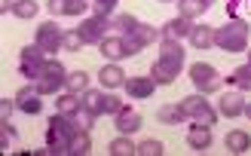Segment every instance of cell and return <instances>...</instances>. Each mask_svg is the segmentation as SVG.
<instances>
[{"label": "cell", "instance_id": "obj_32", "mask_svg": "<svg viewBox=\"0 0 251 156\" xmlns=\"http://www.w3.org/2000/svg\"><path fill=\"white\" fill-rule=\"evenodd\" d=\"M251 16V0H230L227 3V19H245Z\"/></svg>", "mask_w": 251, "mask_h": 156}, {"label": "cell", "instance_id": "obj_34", "mask_svg": "<svg viewBox=\"0 0 251 156\" xmlns=\"http://www.w3.org/2000/svg\"><path fill=\"white\" fill-rule=\"evenodd\" d=\"M40 77H58V80H68V71H65V64H61L58 58H46Z\"/></svg>", "mask_w": 251, "mask_h": 156}, {"label": "cell", "instance_id": "obj_24", "mask_svg": "<svg viewBox=\"0 0 251 156\" xmlns=\"http://www.w3.org/2000/svg\"><path fill=\"white\" fill-rule=\"evenodd\" d=\"M178 9H181V16L184 19H199V16H205V9H208V3L205 0H178Z\"/></svg>", "mask_w": 251, "mask_h": 156}, {"label": "cell", "instance_id": "obj_7", "mask_svg": "<svg viewBox=\"0 0 251 156\" xmlns=\"http://www.w3.org/2000/svg\"><path fill=\"white\" fill-rule=\"evenodd\" d=\"M46 52L37 46V43H31V46H25L22 52H19V71H22V77H31V80H37V77L43 74V64H46Z\"/></svg>", "mask_w": 251, "mask_h": 156}, {"label": "cell", "instance_id": "obj_38", "mask_svg": "<svg viewBox=\"0 0 251 156\" xmlns=\"http://www.w3.org/2000/svg\"><path fill=\"white\" fill-rule=\"evenodd\" d=\"M19 104H16V98H0V123H9V116H12V110H16Z\"/></svg>", "mask_w": 251, "mask_h": 156}, {"label": "cell", "instance_id": "obj_43", "mask_svg": "<svg viewBox=\"0 0 251 156\" xmlns=\"http://www.w3.org/2000/svg\"><path fill=\"white\" fill-rule=\"evenodd\" d=\"M162 3H169V0H162Z\"/></svg>", "mask_w": 251, "mask_h": 156}, {"label": "cell", "instance_id": "obj_31", "mask_svg": "<svg viewBox=\"0 0 251 156\" xmlns=\"http://www.w3.org/2000/svg\"><path fill=\"white\" fill-rule=\"evenodd\" d=\"M12 12H16L19 19H34L37 12H40V3H37V0H16V3H12Z\"/></svg>", "mask_w": 251, "mask_h": 156}, {"label": "cell", "instance_id": "obj_5", "mask_svg": "<svg viewBox=\"0 0 251 156\" xmlns=\"http://www.w3.org/2000/svg\"><path fill=\"white\" fill-rule=\"evenodd\" d=\"M181 107H184V113H187V120H193V123H199V126H215V123H218V110L205 101L202 92L187 95V98L181 101Z\"/></svg>", "mask_w": 251, "mask_h": 156}, {"label": "cell", "instance_id": "obj_36", "mask_svg": "<svg viewBox=\"0 0 251 156\" xmlns=\"http://www.w3.org/2000/svg\"><path fill=\"white\" fill-rule=\"evenodd\" d=\"M138 156H162V144L156 138H147V141H141L138 144V150H135Z\"/></svg>", "mask_w": 251, "mask_h": 156}, {"label": "cell", "instance_id": "obj_9", "mask_svg": "<svg viewBox=\"0 0 251 156\" xmlns=\"http://www.w3.org/2000/svg\"><path fill=\"white\" fill-rule=\"evenodd\" d=\"M61 37H65V31H61L55 22H43L40 28H37V34H34V43L40 46L46 55H52V52H58V46H61Z\"/></svg>", "mask_w": 251, "mask_h": 156}, {"label": "cell", "instance_id": "obj_12", "mask_svg": "<svg viewBox=\"0 0 251 156\" xmlns=\"http://www.w3.org/2000/svg\"><path fill=\"white\" fill-rule=\"evenodd\" d=\"M218 113L227 116V120L245 113V98H242L239 89H233V92H224V95H221V101H218Z\"/></svg>", "mask_w": 251, "mask_h": 156}, {"label": "cell", "instance_id": "obj_3", "mask_svg": "<svg viewBox=\"0 0 251 156\" xmlns=\"http://www.w3.org/2000/svg\"><path fill=\"white\" fill-rule=\"evenodd\" d=\"M215 46L224 52H245L248 49V25L242 19H227L224 28H215Z\"/></svg>", "mask_w": 251, "mask_h": 156}, {"label": "cell", "instance_id": "obj_16", "mask_svg": "<svg viewBox=\"0 0 251 156\" xmlns=\"http://www.w3.org/2000/svg\"><path fill=\"white\" fill-rule=\"evenodd\" d=\"M123 89L129 92V98H150L153 89H156V83H153V77H129Z\"/></svg>", "mask_w": 251, "mask_h": 156}, {"label": "cell", "instance_id": "obj_4", "mask_svg": "<svg viewBox=\"0 0 251 156\" xmlns=\"http://www.w3.org/2000/svg\"><path fill=\"white\" fill-rule=\"evenodd\" d=\"M190 80L196 86V92H202V95H211L224 86V77L218 74V68L215 64H205V61L190 64Z\"/></svg>", "mask_w": 251, "mask_h": 156}, {"label": "cell", "instance_id": "obj_29", "mask_svg": "<svg viewBox=\"0 0 251 156\" xmlns=\"http://www.w3.org/2000/svg\"><path fill=\"white\" fill-rule=\"evenodd\" d=\"M34 86H37V92H40V95H55L58 89L65 86V80H58V77H37Z\"/></svg>", "mask_w": 251, "mask_h": 156}, {"label": "cell", "instance_id": "obj_11", "mask_svg": "<svg viewBox=\"0 0 251 156\" xmlns=\"http://www.w3.org/2000/svg\"><path fill=\"white\" fill-rule=\"evenodd\" d=\"M43 95L37 92V86L31 83V86H22L19 92H16V104H19V110L22 113H28V116H37L43 110V101H40Z\"/></svg>", "mask_w": 251, "mask_h": 156}, {"label": "cell", "instance_id": "obj_35", "mask_svg": "<svg viewBox=\"0 0 251 156\" xmlns=\"http://www.w3.org/2000/svg\"><path fill=\"white\" fill-rule=\"evenodd\" d=\"M86 43H83V37L80 31H65V37H61V49H68V52H80Z\"/></svg>", "mask_w": 251, "mask_h": 156}, {"label": "cell", "instance_id": "obj_21", "mask_svg": "<svg viewBox=\"0 0 251 156\" xmlns=\"http://www.w3.org/2000/svg\"><path fill=\"white\" fill-rule=\"evenodd\" d=\"M156 120L166 123V126H181L187 120V113H184L181 104H162V107L156 110Z\"/></svg>", "mask_w": 251, "mask_h": 156}, {"label": "cell", "instance_id": "obj_41", "mask_svg": "<svg viewBox=\"0 0 251 156\" xmlns=\"http://www.w3.org/2000/svg\"><path fill=\"white\" fill-rule=\"evenodd\" d=\"M205 3H208V6H211V3H218V0H205Z\"/></svg>", "mask_w": 251, "mask_h": 156}, {"label": "cell", "instance_id": "obj_18", "mask_svg": "<svg viewBox=\"0 0 251 156\" xmlns=\"http://www.w3.org/2000/svg\"><path fill=\"white\" fill-rule=\"evenodd\" d=\"M98 80H101L104 89H120V86H126V74H123V68L117 61H107L104 68L98 71Z\"/></svg>", "mask_w": 251, "mask_h": 156}, {"label": "cell", "instance_id": "obj_42", "mask_svg": "<svg viewBox=\"0 0 251 156\" xmlns=\"http://www.w3.org/2000/svg\"><path fill=\"white\" fill-rule=\"evenodd\" d=\"M245 52H248V61H251V49H245Z\"/></svg>", "mask_w": 251, "mask_h": 156}, {"label": "cell", "instance_id": "obj_25", "mask_svg": "<svg viewBox=\"0 0 251 156\" xmlns=\"http://www.w3.org/2000/svg\"><path fill=\"white\" fill-rule=\"evenodd\" d=\"M58 113H65V116H74L80 107H83V98L77 92H65V95H58Z\"/></svg>", "mask_w": 251, "mask_h": 156}, {"label": "cell", "instance_id": "obj_33", "mask_svg": "<svg viewBox=\"0 0 251 156\" xmlns=\"http://www.w3.org/2000/svg\"><path fill=\"white\" fill-rule=\"evenodd\" d=\"M117 3H120V0H92V16L110 19L117 12Z\"/></svg>", "mask_w": 251, "mask_h": 156}, {"label": "cell", "instance_id": "obj_17", "mask_svg": "<svg viewBox=\"0 0 251 156\" xmlns=\"http://www.w3.org/2000/svg\"><path fill=\"white\" fill-rule=\"evenodd\" d=\"M98 49H101V55H104L107 61H123V58H129L123 37H104V40L98 43Z\"/></svg>", "mask_w": 251, "mask_h": 156}, {"label": "cell", "instance_id": "obj_6", "mask_svg": "<svg viewBox=\"0 0 251 156\" xmlns=\"http://www.w3.org/2000/svg\"><path fill=\"white\" fill-rule=\"evenodd\" d=\"M83 107L86 110H92L95 116L98 113H120V107H123V101L120 98H114L110 92H98V89H86L83 92Z\"/></svg>", "mask_w": 251, "mask_h": 156}, {"label": "cell", "instance_id": "obj_39", "mask_svg": "<svg viewBox=\"0 0 251 156\" xmlns=\"http://www.w3.org/2000/svg\"><path fill=\"white\" fill-rule=\"evenodd\" d=\"M12 3H16V0H0V12H9Z\"/></svg>", "mask_w": 251, "mask_h": 156}, {"label": "cell", "instance_id": "obj_13", "mask_svg": "<svg viewBox=\"0 0 251 156\" xmlns=\"http://www.w3.org/2000/svg\"><path fill=\"white\" fill-rule=\"evenodd\" d=\"M190 31H193V22L190 19H184V16H178V19H169L166 25H162V31H159V37L162 40H184V37H190Z\"/></svg>", "mask_w": 251, "mask_h": 156}, {"label": "cell", "instance_id": "obj_37", "mask_svg": "<svg viewBox=\"0 0 251 156\" xmlns=\"http://www.w3.org/2000/svg\"><path fill=\"white\" fill-rule=\"evenodd\" d=\"M74 123H77V129L89 132V129L95 126V113H92V110H86V107H80L77 113H74Z\"/></svg>", "mask_w": 251, "mask_h": 156}, {"label": "cell", "instance_id": "obj_10", "mask_svg": "<svg viewBox=\"0 0 251 156\" xmlns=\"http://www.w3.org/2000/svg\"><path fill=\"white\" fill-rule=\"evenodd\" d=\"M123 40H126V52H129V58H132V55H138L144 46L156 43V28H153V25H144V22H141L129 37H123Z\"/></svg>", "mask_w": 251, "mask_h": 156}, {"label": "cell", "instance_id": "obj_40", "mask_svg": "<svg viewBox=\"0 0 251 156\" xmlns=\"http://www.w3.org/2000/svg\"><path fill=\"white\" fill-rule=\"evenodd\" d=\"M245 116L251 120V101H245Z\"/></svg>", "mask_w": 251, "mask_h": 156}, {"label": "cell", "instance_id": "obj_8", "mask_svg": "<svg viewBox=\"0 0 251 156\" xmlns=\"http://www.w3.org/2000/svg\"><path fill=\"white\" fill-rule=\"evenodd\" d=\"M107 28H114L110 25V19H101V16H89V19H83L80 22V37H83V43H92V46H98L107 37Z\"/></svg>", "mask_w": 251, "mask_h": 156}, {"label": "cell", "instance_id": "obj_26", "mask_svg": "<svg viewBox=\"0 0 251 156\" xmlns=\"http://www.w3.org/2000/svg\"><path fill=\"white\" fill-rule=\"evenodd\" d=\"M230 86H233V89H239V92L251 89V61H248V64H239V68L230 74Z\"/></svg>", "mask_w": 251, "mask_h": 156}, {"label": "cell", "instance_id": "obj_2", "mask_svg": "<svg viewBox=\"0 0 251 156\" xmlns=\"http://www.w3.org/2000/svg\"><path fill=\"white\" fill-rule=\"evenodd\" d=\"M74 132H77L74 116L55 113L52 120H49V129H46V153H68V144H71Z\"/></svg>", "mask_w": 251, "mask_h": 156}, {"label": "cell", "instance_id": "obj_15", "mask_svg": "<svg viewBox=\"0 0 251 156\" xmlns=\"http://www.w3.org/2000/svg\"><path fill=\"white\" fill-rule=\"evenodd\" d=\"M141 113L138 110H132L129 104H123L120 107V113H117V129H120V135H132V132H138L141 129Z\"/></svg>", "mask_w": 251, "mask_h": 156}, {"label": "cell", "instance_id": "obj_20", "mask_svg": "<svg viewBox=\"0 0 251 156\" xmlns=\"http://www.w3.org/2000/svg\"><path fill=\"white\" fill-rule=\"evenodd\" d=\"M211 126H190V132H187V144H190L193 150H208L211 147Z\"/></svg>", "mask_w": 251, "mask_h": 156}, {"label": "cell", "instance_id": "obj_27", "mask_svg": "<svg viewBox=\"0 0 251 156\" xmlns=\"http://www.w3.org/2000/svg\"><path fill=\"white\" fill-rule=\"evenodd\" d=\"M65 89H68V92H77V95H83L86 89H89V74H86V71H74V74H68Z\"/></svg>", "mask_w": 251, "mask_h": 156}, {"label": "cell", "instance_id": "obj_19", "mask_svg": "<svg viewBox=\"0 0 251 156\" xmlns=\"http://www.w3.org/2000/svg\"><path fill=\"white\" fill-rule=\"evenodd\" d=\"M187 40L193 43V49L205 52V49L215 46V28H211V25H193V31H190V37H187Z\"/></svg>", "mask_w": 251, "mask_h": 156}, {"label": "cell", "instance_id": "obj_1", "mask_svg": "<svg viewBox=\"0 0 251 156\" xmlns=\"http://www.w3.org/2000/svg\"><path fill=\"white\" fill-rule=\"evenodd\" d=\"M184 68V46L178 40H159V55L150 68V77H153L156 86H172L175 77Z\"/></svg>", "mask_w": 251, "mask_h": 156}, {"label": "cell", "instance_id": "obj_14", "mask_svg": "<svg viewBox=\"0 0 251 156\" xmlns=\"http://www.w3.org/2000/svg\"><path fill=\"white\" fill-rule=\"evenodd\" d=\"M46 6H49L52 16H83L92 3L89 0H49Z\"/></svg>", "mask_w": 251, "mask_h": 156}, {"label": "cell", "instance_id": "obj_22", "mask_svg": "<svg viewBox=\"0 0 251 156\" xmlns=\"http://www.w3.org/2000/svg\"><path fill=\"white\" fill-rule=\"evenodd\" d=\"M68 153L71 156H86V153H92V138L89 132H83V129H77L71 138V144H68Z\"/></svg>", "mask_w": 251, "mask_h": 156}, {"label": "cell", "instance_id": "obj_23", "mask_svg": "<svg viewBox=\"0 0 251 156\" xmlns=\"http://www.w3.org/2000/svg\"><path fill=\"white\" fill-rule=\"evenodd\" d=\"M224 144H227L230 153H245V150H251V135L242 132V129H236V132H230L224 138Z\"/></svg>", "mask_w": 251, "mask_h": 156}, {"label": "cell", "instance_id": "obj_28", "mask_svg": "<svg viewBox=\"0 0 251 156\" xmlns=\"http://www.w3.org/2000/svg\"><path fill=\"white\" fill-rule=\"evenodd\" d=\"M110 25H114V28H117L123 37H129V34H132V31H135L141 22H138V19L132 16V12H120V16H114V19H110Z\"/></svg>", "mask_w": 251, "mask_h": 156}, {"label": "cell", "instance_id": "obj_30", "mask_svg": "<svg viewBox=\"0 0 251 156\" xmlns=\"http://www.w3.org/2000/svg\"><path fill=\"white\" fill-rule=\"evenodd\" d=\"M107 150H110V156H132L138 147H135V144H132V141L126 138V135H120V138H114V141L107 144Z\"/></svg>", "mask_w": 251, "mask_h": 156}]
</instances>
